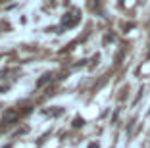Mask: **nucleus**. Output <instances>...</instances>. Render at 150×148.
<instances>
[{
	"instance_id": "f257e3e1",
	"label": "nucleus",
	"mask_w": 150,
	"mask_h": 148,
	"mask_svg": "<svg viewBox=\"0 0 150 148\" xmlns=\"http://www.w3.org/2000/svg\"><path fill=\"white\" fill-rule=\"evenodd\" d=\"M81 21V16H79V12H67L66 16H64V19H62V25L66 27V29H71V27H75L77 23Z\"/></svg>"
},
{
	"instance_id": "f03ea898",
	"label": "nucleus",
	"mask_w": 150,
	"mask_h": 148,
	"mask_svg": "<svg viewBox=\"0 0 150 148\" xmlns=\"http://www.w3.org/2000/svg\"><path fill=\"white\" fill-rule=\"evenodd\" d=\"M16 119H19V110L18 108H10L4 112V115H2V125H10V123H13Z\"/></svg>"
},
{
	"instance_id": "7ed1b4c3",
	"label": "nucleus",
	"mask_w": 150,
	"mask_h": 148,
	"mask_svg": "<svg viewBox=\"0 0 150 148\" xmlns=\"http://www.w3.org/2000/svg\"><path fill=\"white\" fill-rule=\"evenodd\" d=\"M50 79H52V75H50V73L42 75V79H39V83H37V87H42V85L46 83V81H50Z\"/></svg>"
},
{
	"instance_id": "39448f33",
	"label": "nucleus",
	"mask_w": 150,
	"mask_h": 148,
	"mask_svg": "<svg viewBox=\"0 0 150 148\" xmlns=\"http://www.w3.org/2000/svg\"><path fill=\"white\" fill-rule=\"evenodd\" d=\"M88 148H98V144H96V142H93V144H91Z\"/></svg>"
},
{
	"instance_id": "20e7f679",
	"label": "nucleus",
	"mask_w": 150,
	"mask_h": 148,
	"mask_svg": "<svg viewBox=\"0 0 150 148\" xmlns=\"http://www.w3.org/2000/svg\"><path fill=\"white\" fill-rule=\"evenodd\" d=\"M75 127H79V125H83V119H75V123H73Z\"/></svg>"
}]
</instances>
